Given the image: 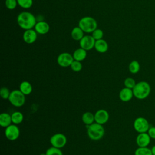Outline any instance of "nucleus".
I'll return each mask as SVG.
<instances>
[{
    "instance_id": "23",
    "label": "nucleus",
    "mask_w": 155,
    "mask_h": 155,
    "mask_svg": "<svg viewBox=\"0 0 155 155\" xmlns=\"http://www.w3.org/2000/svg\"><path fill=\"white\" fill-rule=\"evenodd\" d=\"M128 70L132 74L137 73L140 70V64L139 62L136 60L132 61L128 65Z\"/></svg>"
},
{
    "instance_id": "20",
    "label": "nucleus",
    "mask_w": 155,
    "mask_h": 155,
    "mask_svg": "<svg viewBox=\"0 0 155 155\" xmlns=\"http://www.w3.org/2000/svg\"><path fill=\"white\" fill-rule=\"evenodd\" d=\"M19 90L25 95L30 94L32 91V86L28 81H23L19 85Z\"/></svg>"
},
{
    "instance_id": "22",
    "label": "nucleus",
    "mask_w": 155,
    "mask_h": 155,
    "mask_svg": "<svg viewBox=\"0 0 155 155\" xmlns=\"http://www.w3.org/2000/svg\"><path fill=\"white\" fill-rule=\"evenodd\" d=\"M12 120L14 124H19L24 120V116L20 111H15L11 114Z\"/></svg>"
},
{
    "instance_id": "27",
    "label": "nucleus",
    "mask_w": 155,
    "mask_h": 155,
    "mask_svg": "<svg viewBox=\"0 0 155 155\" xmlns=\"http://www.w3.org/2000/svg\"><path fill=\"white\" fill-rule=\"evenodd\" d=\"M70 67L71 70L75 72L80 71L82 68V65L80 61L74 60L71 63Z\"/></svg>"
},
{
    "instance_id": "8",
    "label": "nucleus",
    "mask_w": 155,
    "mask_h": 155,
    "mask_svg": "<svg viewBox=\"0 0 155 155\" xmlns=\"http://www.w3.org/2000/svg\"><path fill=\"white\" fill-rule=\"evenodd\" d=\"M73 61L74 58L73 55L67 52L61 53L57 58V62L58 65L62 67H70Z\"/></svg>"
},
{
    "instance_id": "34",
    "label": "nucleus",
    "mask_w": 155,
    "mask_h": 155,
    "mask_svg": "<svg viewBox=\"0 0 155 155\" xmlns=\"http://www.w3.org/2000/svg\"><path fill=\"white\" fill-rule=\"evenodd\" d=\"M40 155H46V154H45H45H43V153H42V154H40Z\"/></svg>"
},
{
    "instance_id": "15",
    "label": "nucleus",
    "mask_w": 155,
    "mask_h": 155,
    "mask_svg": "<svg viewBox=\"0 0 155 155\" xmlns=\"http://www.w3.org/2000/svg\"><path fill=\"white\" fill-rule=\"evenodd\" d=\"M34 29L38 34L45 35L49 31L50 25L45 21H39L36 22Z\"/></svg>"
},
{
    "instance_id": "11",
    "label": "nucleus",
    "mask_w": 155,
    "mask_h": 155,
    "mask_svg": "<svg viewBox=\"0 0 155 155\" xmlns=\"http://www.w3.org/2000/svg\"><path fill=\"white\" fill-rule=\"evenodd\" d=\"M151 139L147 132L141 133H139L137 136L136 142L139 147H146L150 145Z\"/></svg>"
},
{
    "instance_id": "5",
    "label": "nucleus",
    "mask_w": 155,
    "mask_h": 155,
    "mask_svg": "<svg viewBox=\"0 0 155 155\" xmlns=\"http://www.w3.org/2000/svg\"><path fill=\"white\" fill-rule=\"evenodd\" d=\"M19 90H15L11 91L8 101L11 104L16 107H20L24 105L25 97Z\"/></svg>"
},
{
    "instance_id": "10",
    "label": "nucleus",
    "mask_w": 155,
    "mask_h": 155,
    "mask_svg": "<svg viewBox=\"0 0 155 155\" xmlns=\"http://www.w3.org/2000/svg\"><path fill=\"white\" fill-rule=\"evenodd\" d=\"M95 42L96 40L91 35H85L79 41L80 47L87 51L90 50L94 48Z\"/></svg>"
},
{
    "instance_id": "2",
    "label": "nucleus",
    "mask_w": 155,
    "mask_h": 155,
    "mask_svg": "<svg viewBox=\"0 0 155 155\" xmlns=\"http://www.w3.org/2000/svg\"><path fill=\"white\" fill-rule=\"evenodd\" d=\"M134 96L140 100L147 98L151 93V86L146 81H140L136 83L133 88Z\"/></svg>"
},
{
    "instance_id": "30",
    "label": "nucleus",
    "mask_w": 155,
    "mask_h": 155,
    "mask_svg": "<svg viewBox=\"0 0 155 155\" xmlns=\"http://www.w3.org/2000/svg\"><path fill=\"white\" fill-rule=\"evenodd\" d=\"M5 5L8 10H13L18 4L17 0H5Z\"/></svg>"
},
{
    "instance_id": "7",
    "label": "nucleus",
    "mask_w": 155,
    "mask_h": 155,
    "mask_svg": "<svg viewBox=\"0 0 155 155\" xmlns=\"http://www.w3.org/2000/svg\"><path fill=\"white\" fill-rule=\"evenodd\" d=\"M50 142L52 147L61 149L65 145L67 137L62 133H56L50 137Z\"/></svg>"
},
{
    "instance_id": "21",
    "label": "nucleus",
    "mask_w": 155,
    "mask_h": 155,
    "mask_svg": "<svg viewBox=\"0 0 155 155\" xmlns=\"http://www.w3.org/2000/svg\"><path fill=\"white\" fill-rule=\"evenodd\" d=\"M82 120L86 125H89L94 122V114L90 111H87L82 114Z\"/></svg>"
},
{
    "instance_id": "12",
    "label": "nucleus",
    "mask_w": 155,
    "mask_h": 155,
    "mask_svg": "<svg viewBox=\"0 0 155 155\" xmlns=\"http://www.w3.org/2000/svg\"><path fill=\"white\" fill-rule=\"evenodd\" d=\"M109 119V114L107 111L104 109L97 110L94 114V121L99 124H105Z\"/></svg>"
},
{
    "instance_id": "32",
    "label": "nucleus",
    "mask_w": 155,
    "mask_h": 155,
    "mask_svg": "<svg viewBox=\"0 0 155 155\" xmlns=\"http://www.w3.org/2000/svg\"><path fill=\"white\" fill-rule=\"evenodd\" d=\"M147 133L151 139H155V127H150Z\"/></svg>"
},
{
    "instance_id": "18",
    "label": "nucleus",
    "mask_w": 155,
    "mask_h": 155,
    "mask_svg": "<svg viewBox=\"0 0 155 155\" xmlns=\"http://www.w3.org/2000/svg\"><path fill=\"white\" fill-rule=\"evenodd\" d=\"M12 122L11 115L7 113H2L0 114V125L2 127H7Z\"/></svg>"
},
{
    "instance_id": "1",
    "label": "nucleus",
    "mask_w": 155,
    "mask_h": 155,
    "mask_svg": "<svg viewBox=\"0 0 155 155\" xmlns=\"http://www.w3.org/2000/svg\"><path fill=\"white\" fill-rule=\"evenodd\" d=\"M17 23L21 28L26 30L33 28L36 24V21L31 13L24 11L18 15Z\"/></svg>"
},
{
    "instance_id": "28",
    "label": "nucleus",
    "mask_w": 155,
    "mask_h": 155,
    "mask_svg": "<svg viewBox=\"0 0 155 155\" xmlns=\"http://www.w3.org/2000/svg\"><path fill=\"white\" fill-rule=\"evenodd\" d=\"M124 84L125 87H127V88H130L132 90L136 84L135 80L132 78H126L124 81Z\"/></svg>"
},
{
    "instance_id": "4",
    "label": "nucleus",
    "mask_w": 155,
    "mask_h": 155,
    "mask_svg": "<svg viewBox=\"0 0 155 155\" xmlns=\"http://www.w3.org/2000/svg\"><path fill=\"white\" fill-rule=\"evenodd\" d=\"M78 26L84 33H92L97 27V23L96 19L91 16L82 18L78 23Z\"/></svg>"
},
{
    "instance_id": "33",
    "label": "nucleus",
    "mask_w": 155,
    "mask_h": 155,
    "mask_svg": "<svg viewBox=\"0 0 155 155\" xmlns=\"http://www.w3.org/2000/svg\"><path fill=\"white\" fill-rule=\"evenodd\" d=\"M151 152H152L153 155H155V145L153 146V147L151 148Z\"/></svg>"
},
{
    "instance_id": "26",
    "label": "nucleus",
    "mask_w": 155,
    "mask_h": 155,
    "mask_svg": "<svg viewBox=\"0 0 155 155\" xmlns=\"http://www.w3.org/2000/svg\"><path fill=\"white\" fill-rule=\"evenodd\" d=\"M46 155H63L62 151L60 148L51 147L48 148L45 152Z\"/></svg>"
},
{
    "instance_id": "9",
    "label": "nucleus",
    "mask_w": 155,
    "mask_h": 155,
    "mask_svg": "<svg viewBox=\"0 0 155 155\" xmlns=\"http://www.w3.org/2000/svg\"><path fill=\"white\" fill-rule=\"evenodd\" d=\"M20 134V131L16 124H11L6 127L5 130V135L7 139L10 140H16Z\"/></svg>"
},
{
    "instance_id": "14",
    "label": "nucleus",
    "mask_w": 155,
    "mask_h": 155,
    "mask_svg": "<svg viewBox=\"0 0 155 155\" xmlns=\"http://www.w3.org/2000/svg\"><path fill=\"white\" fill-rule=\"evenodd\" d=\"M134 96L133 91L132 89L125 87L122 88L119 94V99L123 102H128Z\"/></svg>"
},
{
    "instance_id": "17",
    "label": "nucleus",
    "mask_w": 155,
    "mask_h": 155,
    "mask_svg": "<svg viewBox=\"0 0 155 155\" xmlns=\"http://www.w3.org/2000/svg\"><path fill=\"white\" fill-rule=\"evenodd\" d=\"M87 54V50L80 47L74 50L73 54V56L74 60L81 62L86 58Z\"/></svg>"
},
{
    "instance_id": "6",
    "label": "nucleus",
    "mask_w": 155,
    "mask_h": 155,
    "mask_svg": "<svg viewBox=\"0 0 155 155\" xmlns=\"http://www.w3.org/2000/svg\"><path fill=\"white\" fill-rule=\"evenodd\" d=\"M134 129L139 133H146L150 128V124L147 119L143 117H137L133 122Z\"/></svg>"
},
{
    "instance_id": "3",
    "label": "nucleus",
    "mask_w": 155,
    "mask_h": 155,
    "mask_svg": "<svg viewBox=\"0 0 155 155\" xmlns=\"http://www.w3.org/2000/svg\"><path fill=\"white\" fill-rule=\"evenodd\" d=\"M87 134L89 138L93 140H98L102 138L105 133V130L102 125L97 122L87 125Z\"/></svg>"
},
{
    "instance_id": "31",
    "label": "nucleus",
    "mask_w": 155,
    "mask_h": 155,
    "mask_svg": "<svg viewBox=\"0 0 155 155\" xmlns=\"http://www.w3.org/2000/svg\"><path fill=\"white\" fill-rule=\"evenodd\" d=\"M10 93L8 88L7 87H2L0 90V94L2 99H8Z\"/></svg>"
},
{
    "instance_id": "13",
    "label": "nucleus",
    "mask_w": 155,
    "mask_h": 155,
    "mask_svg": "<svg viewBox=\"0 0 155 155\" xmlns=\"http://www.w3.org/2000/svg\"><path fill=\"white\" fill-rule=\"evenodd\" d=\"M37 32L35 30V29H29L24 31L22 38L24 41L28 44H31L34 43L37 39Z\"/></svg>"
},
{
    "instance_id": "25",
    "label": "nucleus",
    "mask_w": 155,
    "mask_h": 155,
    "mask_svg": "<svg viewBox=\"0 0 155 155\" xmlns=\"http://www.w3.org/2000/svg\"><path fill=\"white\" fill-rule=\"evenodd\" d=\"M18 4L22 8L27 9L30 8L33 5V0H17Z\"/></svg>"
},
{
    "instance_id": "19",
    "label": "nucleus",
    "mask_w": 155,
    "mask_h": 155,
    "mask_svg": "<svg viewBox=\"0 0 155 155\" xmlns=\"http://www.w3.org/2000/svg\"><path fill=\"white\" fill-rule=\"evenodd\" d=\"M71 36L75 41H80L84 36V32L79 27H74L71 31Z\"/></svg>"
},
{
    "instance_id": "24",
    "label": "nucleus",
    "mask_w": 155,
    "mask_h": 155,
    "mask_svg": "<svg viewBox=\"0 0 155 155\" xmlns=\"http://www.w3.org/2000/svg\"><path fill=\"white\" fill-rule=\"evenodd\" d=\"M134 155H153L151 148L146 147H139L134 151Z\"/></svg>"
},
{
    "instance_id": "16",
    "label": "nucleus",
    "mask_w": 155,
    "mask_h": 155,
    "mask_svg": "<svg viewBox=\"0 0 155 155\" xmlns=\"http://www.w3.org/2000/svg\"><path fill=\"white\" fill-rule=\"evenodd\" d=\"M95 50L101 53H105L108 49V45L107 41L103 39L97 40L94 44Z\"/></svg>"
},
{
    "instance_id": "29",
    "label": "nucleus",
    "mask_w": 155,
    "mask_h": 155,
    "mask_svg": "<svg viewBox=\"0 0 155 155\" xmlns=\"http://www.w3.org/2000/svg\"><path fill=\"white\" fill-rule=\"evenodd\" d=\"M91 33H92L91 36L93 37V38L96 41L102 39L103 36H104L103 31L102 30H101V29L97 28L96 30H94Z\"/></svg>"
}]
</instances>
